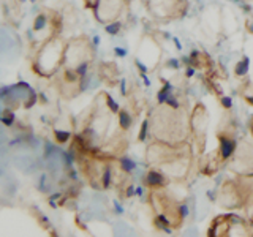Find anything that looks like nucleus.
I'll return each instance as SVG.
<instances>
[{
    "instance_id": "obj_24",
    "label": "nucleus",
    "mask_w": 253,
    "mask_h": 237,
    "mask_svg": "<svg viewBox=\"0 0 253 237\" xmlns=\"http://www.w3.org/2000/svg\"><path fill=\"white\" fill-rule=\"evenodd\" d=\"M100 41H101V38H100L98 35H95V37L92 38V44H93L95 49H97V47L100 46Z\"/></svg>"
},
{
    "instance_id": "obj_26",
    "label": "nucleus",
    "mask_w": 253,
    "mask_h": 237,
    "mask_svg": "<svg viewBox=\"0 0 253 237\" xmlns=\"http://www.w3.org/2000/svg\"><path fill=\"white\" fill-rule=\"evenodd\" d=\"M114 207H116V212L119 213V215H121V213H124V207L117 201H114Z\"/></svg>"
},
{
    "instance_id": "obj_29",
    "label": "nucleus",
    "mask_w": 253,
    "mask_h": 237,
    "mask_svg": "<svg viewBox=\"0 0 253 237\" xmlns=\"http://www.w3.org/2000/svg\"><path fill=\"white\" fill-rule=\"evenodd\" d=\"M247 29H249L250 34H253V21H252V19H250V21H247Z\"/></svg>"
},
{
    "instance_id": "obj_31",
    "label": "nucleus",
    "mask_w": 253,
    "mask_h": 237,
    "mask_svg": "<svg viewBox=\"0 0 253 237\" xmlns=\"http://www.w3.org/2000/svg\"><path fill=\"white\" fill-rule=\"evenodd\" d=\"M234 2H236V3H241V2H242V0H234Z\"/></svg>"
},
{
    "instance_id": "obj_18",
    "label": "nucleus",
    "mask_w": 253,
    "mask_h": 237,
    "mask_svg": "<svg viewBox=\"0 0 253 237\" xmlns=\"http://www.w3.org/2000/svg\"><path fill=\"white\" fill-rule=\"evenodd\" d=\"M166 105H168L169 108H172V109H179V100H176V98H174L172 97V95H171V97H169V100L168 101H166Z\"/></svg>"
},
{
    "instance_id": "obj_1",
    "label": "nucleus",
    "mask_w": 253,
    "mask_h": 237,
    "mask_svg": "<svg viewBox=\"0 0 253 237\" xmlns=\"http://www.w3.org/2000/svg\"><path fill=\"white\" fill-rule=\"evenodd\" d=\"M124 8L122 0H95L93 3V14L98 22H111L117 19Z\"/></svg>"
},
{
    "instance_id": "obj_10",
    "label": "nucleus",
    "mask_w": 253,
    "mask_h": 237,
    "mask_svg": "<svg viewBox=\"0 0 253 237\" xmlns=\"http://www.w3.org/2000/svg\"><path fill=\"white\" fill-rule=\"evenodd\" d=\"M121 168H122V171L124 172H133L134 169H136V163H134L130 157H126V155H124L122 158H121Z\"/></svg>"
},
{
    "instance_id": "obj_21",
    "label": "nucleus",
    "mask_w": 253,
    "mask_h": 237,
    "mask_svg": "<svg viewBox=\"0 0 253 237\" xmlns=\"http://www.w3.org/2000/svg\"><path fill=\"white\" fill-rule=\"evenodd\" d=\"M139 78L142 79V82H144V85H146V87H150V85H152V81H150V79H149L147 73H139Z\"/></svg>"
},
{
    "instance_id": "obj_3",
    "label": "nucleus",
    "mask_w": 253,
    "mask_h": 237,
    "mask_svg": "<svg viewBox=\"0 0 253 237\" xmlns=\"http://www.w3.org/2000/svg\"><path fill=\"white\" fill-rule=\"evenodd\" d=\"M146 184L150 188H162L168 184V179H166L165 174H162L158 169H150L146 176Z\"/></svg>"
},
{
    "instance_id": "obj_30",
    "label": "nucleus",
    "mask_w": 253,
    "mask_h": 237,
    "mask_svg": "<svg viewBox=\"0 0 253 237\" xmlns=\"http://www.w3.org/2000/svg\"><path fill=\"white\" fill-rule=\"evenodd\" d=\"M62 196V193H54L51 198H49V199H59V198Z\"/></svg>"
},
{
    "instance_id": "obj_9",
    "label": "nucleus",
    "mask_w": 253,
    "mask_h": 237,
    "mask_svg": "<svg viewBox=\"0 0 253 237\" xmlns=\"http://www.w3.org/2000/svg\"><path fill=\"white\" fill-rule=\"evenodd\" d=\"M121 29H122V22L121 21H117V19H114V21H111V22H108L106 24V27H105V32L108 35H111V37H116L119 32H121Z\"/></svg>"
},
{
    "instance_id": "obj_8",
    "label": "nucleus",
    "mask_w": 253,
    "mask_h": 237,
    "mask_svg": "<svg viewBox=\"0 0 253 237\" xmlns=\"http://www.w3.org/2000/svg\"><path fill=\"white\" fill-rule=\"evenodd\" d=\"M52 133H54V141H57L59 144H65V142H68V141H70V138H71V133H70V131H67V130L54 128V130H52Z\"/></svg>"
},
{
    "instance_id": "obj_25",
    "label": "nucleus",
    "mask_w": 253,
    "mask_h": 237,
    "mask_svg": "<svg viewBox=\"0 0 253 237\" xmlns=\"http://www.w3.org/2000/svg\"><path fill=\"white\" fill-rule=\"evenodd\" d=\"M172 40V43H174V46L177 47V51H182V44H180V40L177 38V37H174V38H171Z\"/></svg>"
},
{
    "instance_id": "obj_13",
    "label": "nucleus",
    "mask_w": 253,
    "mask_h": 237,
    "mask_svg": "<svg viewBox=\"0 0 253 237\" xmlns=\"http://www.w3.org/2000/svg\"><path fill=\"white\" fill-rule=\"evenodd\" d=\"M89 68H90V63L87 60H84V62L79 63L75 70H76V73H78L79 78H84V76H87V73H89Z\"/></svg>"
},
{
    "instance_id": "obj_14",
    "label": "nucleus",
    "mask_w": 253,
    "mask_h": 237,
    "mask_svg": "<svg viewBox=\"0 0 253 237\" xmlns=\"http://www.w3.org/2000/svg\"><path fill=\"white\" fill-rule=\"evenodd\" d=\"M188 213H190V209H188V205L185 202H182L177 205V215L180 218H187L188 217Z\"/></svg>"
},
{
    "instance_id": "obj_22",
    "label": "nucleus",
    "mask_w": 253,
    "mask_h": 237,
    "mask_svg": "<svg viewBox=\"0 0 253 237\" xmlns=\"http://www.w3.org/2000/svg\"><path fill=\"white\" fill-rule=\"evenodd\" d=\"M121 93L124 95V97H126V81H125V78L121 79Z\"/></svg>"
},
{
    "instance_id": "obj_15",
    "label": "nucleus",
    "mask_w": 253,
    "mask_h": 237,
    "mask_svg": "<svg viewBox=\"0 0 253 237\" xmlns=\"http://www.w3.org/2000/svg\"><path fill=\"white\" fill-rule=\"evenodd\" d=\"M166 67L171 68V70H179L180 68V60L176 59V57H172V59H169L168 62H166Z\"/></svg>"
},
{
    "instance_id": "obj_11",
    "label": "nucleus",
    "mask_w": 253,
    "mask_h": 237,
    "mask_svg": "<svg viewBox=\"0 0 253 237\" xmlns=\"http://www.w3.org/2000/svg\"><path fill=\"white\" fill-rule=\"evenodd\" d=\"M149 136V118H144L141 123V128H139V133H138V141L139 142H146Z\"/></svg>"
},
{
    "instance_id": "obj_17",
    "label": "nucleus",
    "mask_w": 253,
    "mask_h": 237,
    "mask_svg": "<svg viewBox=\"0 0 253 237\" xmlns=\"http://www.w3.org/2000/svg\"><path fill=\"white\" fill-rule=\"evenodd\" d=\"M221 106L225 109H231L233 108V98L231 97H221Z\"/></svg>"
},
{
    "instance_id": "obj_33",
    "label": "nucleus",
    "mask_w": 253,
    "mask_h": 237,
    "mask_svg": "<svg viewBox=\"0 0 253 237\" xmlns=\"http://www.w3.org/2000/svg\"><path fill=\"white\" fill-rule=\"evenodd\" d=\"M19 2H26V0H19Z\"/></svg>"
},
{
    "instance_id": "obj_32",
    "label": "nucleus",
    "mask_w": 253,
    "mask_h": 237,
    "mask_svg": "<svg viewBox=\"0 0 253 237\" xmlns=\"http://www.w3.org/2000/svg\"><path fill=\"white\" fill-rule=\"evenodd\" d=\"M29 2H32V3H35V2H37V0H29Z\"/></svg>"
},
{
    "instance_id": "obj_4",
    "label": "nucleus",
    "mask_w": 253,
    "mask_h": 237,
    "mask_svg": "<svg viewBox=\"0 0 253 237\" xmlns=\"http://www.w3.org/2000/svg\"><path fill=\"white\" fill-rule=\"evenodd\" d=\"M249 70H250V57L249 55H244L242 60H239L236 63V68H234V73L237 78H244L249 75Z\"/></svg>"
},
{
    "instance_id": "obj_20",
    "label": "nucleus",
    "mask_w": 253,
    "mask_h": 237,
    "mask_svg": "<svg viewBox=\"0 0 253 237\" xmlns=\"http://www.w3.org/2000/svg\"><path fill=\"white\" fill-rule=\"evenodd\" d=\"M136 195V187H133V185H128L126 187V192H125V196L126 198H131Z\"/></svg>"
},
{
    "instance_id": "obj_2",
    "label": "nucleus",
    "mask_w": 253,
    "mask_h": 237,
    "mask_svg": "<svg viewBox=\"0 0 253 237\" xmlns=\"http://www.w3.org/2000/svg\"><path fill=\"white\" fill-rule=\"evenodd\" d=\"M218 141H220V157L221 160H228V158H231L233 154L236 152V141L233 138H228V136H218Z\"/></svg>"
},
{
    "instance_id": "obj_23",
    "label": "nucleus",
    "mask_w": 253,
    "mask_h": 237,
    "mask_svg": "<svg viewBox=\"0 0 253 237\" xmlns=\"http://www.w3.org/2000/svg\"><path fill=\"white\" fill-rule=\"evenodd\" d=\"M185 75H187V78L195 76V67H193V65H188V67H187V71H185Z\"/></svg>"
},
{
    "instance_id": "obj_7",
    "label": "nucleus",
    "mask_w": 253,
    "mask_h": 237,
    "mask_svg": "<svg viewBox=\"0 0 253 237\" xmlns=\"http://www.w3.org/2000/svg\"><path fill=\"white\" fill-rule=\"evenodd\" d=\"M101 187L108 190L111 187V182H113V168H111V164H106L105 168L101 171Z\"/></svg>"
},
{
    "instance_id": "obj_12",
    "label": "nucleus",
    "mask_w": 253,
    "mask_h": 237,
    "mask_svg": "<svg viewBox=\"0 0 253 237\" xmlns=\"http://www.w3.org/2000/svg\"><path fill=\"white\" fill-rule=\"evenodd\" d=\"M106 105H108L109 111L113 114H119V113H121V106H119V103L113 97H111V95H108V93H106Z\"/></svg>"
},
{
    "instance_id": "obj_6",
    "label": "nucleus",
    "mask_w": 253,
    "mask_h": 237,
    "mask_svg": "<svg viewBox=\"0 0 253 237\" xmlns=\"http://www.w3.org/2000/svg\"><path fill=\"white\" fill-rule=\"evenodd\" d=\"M49 26V16L44 13H40L34 21V32H42Z\"/></svg>"
},
{
    "instance_id": "obj_19",
    "label": "nucleus",
    "mask_w": 253,
    "mask_h": 237,
    "mask_svg": "<svg viewBox=\"0 0 253 237\" xmlns=\"http://www.w3.org/2000/svg\"><path fill=\"white\" fill-rule=\"evenodd\" d=\"M13 122H14V116L10 114V117H6V116H2V123L6 125V126H13Z\"/></svg>"
},
{
    "instance_id": "obj_28",
    "label": "nucleus",
    "mask_w": 253,
    "mask_h": 237,
    "mask_svg": "<svg viewBox=\"0 0 253 237\" xmlns=\"http://www.w3.org/2000/svg\"><path fill=\"white\" fill-rule=\"evenodd\" d=\"M142 195H144V188L136 187V196H142Z\"/></svg>"
},
{
    "instance_id": "obj_27",
    "label": "nucleus",
    "mask_w": 253,
    "mask_h": 237,
    "mask_svg": "<svg viewBox=\"0 0 253 237\" xmlns=\"http://www.w3.org/2000/svg\"><path fill=\"white\" fill-rule=\"evenodd\" d=\"M244 98H245V101H247L250 106H253V95H252V97H249V95H245Z\"/></svg>"
},
{
    "instance_id": "obj_16",
    "label": "nucleus",
    "mask_w": 253,
    "mask_h": 237,
    "mask_svg": "<svg viewBox=\"0 0 253 237\" xmlns=\"http://www.w3.org/2000/svg\"><path fill=\"white\" fill-rule=\"evenodd\" d=\"M114 55H117V57H121V59H124V57H126L128 55V51L125 49V47H121V46H116L114 47Z\"/></svg>"
},
{
    "instance_id": "obj_5",
    "label": "nucleus",
    "mask_w": 253,
    "mask_h": 237,
    "mask_svg": "<svg viewBox=\"0 0 253 237\" xmlns=\"http://www.w3.org/2000/svg\"><path fill=\"white\" fill-rule=\"evenodd\" d=\"M119 125L122 130H130V126L133 125V116L126 109H121L119 113Z\"/></svg>"
}]
</instances>
